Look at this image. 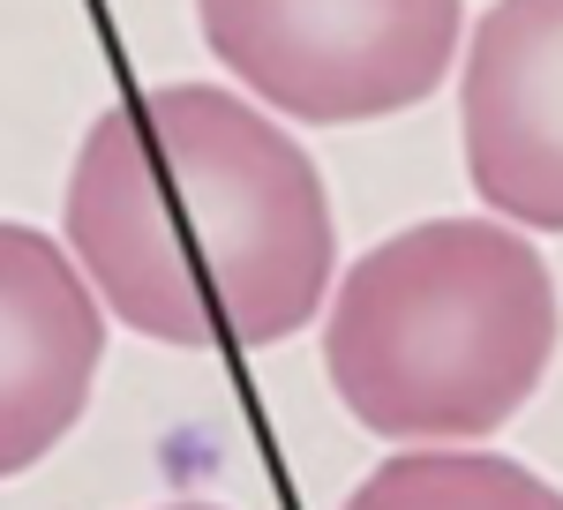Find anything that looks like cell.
<instances>
[{
    "mask_svg": "<svg viewBox=\"0 0 563 510\" xmlns=\"http://www.w3.org/2000/svg\"><path fill=\"white\" fill-rule=\"evenodd\" d=\"M233 84L301 127L421 106L466 38V0H196Z\"/></svg>",
    "mask_w": 563,
    "mask_h": 510,
    "instance_id": "3957f363",
    "label": "cell"
},
{
    "mask_svg": "<svg viewBox=\"0 0 563 510\" xmlns=\"http://www.w3.org/2000/svg\"><path fill=\"white\" fill-rule=\"evenodd\" d=\"M106 361V300L84 263L38 225L0 218V480L45 466L76 421Z\"/></svg>",
    "mask_w": 563,
    "mask_h": 510,
    "instance_id": "5b68a950",
    "label": "cell"
},
{
    "mask_svg": "<svg viewBox=\"0 0 563 510\" xmlns=\"http://www.w3.org/2000/svg\"><path fill=\"white\" fill-rule=\"evenodd\" d=\"M158 510H218V503H158Z\"/></svg>",
    "mask_w": 563,
    "mask_h": 510,
    "instance_id": "52a82bcc",
    "label": "cell"
},
{
    "mask_svg": "<svg viewBox=\"0 0 563 510\" xmlns=\"http://www.w3.org/2000/svg\"><path fill=\"white\" fill-rule=\"evenodd\" d=\"M563 345L556 270L511 218H421L353 263L323 315V376L384 443H488Z\"/></svg>",
    "mask_w": 563,
    "mask_h": 510,
    "instance_id": "7a4b0ae2",
    "label": "cell"
},
{
    "mask_svg": "<svg viewBox=\"0 0 563 510\" xmlns=\"http://www.w3.org/2000/svg\"><path fill=\"white\" fill-rule=\"evenodd\" d=\"M339 510H563V488L474 443H406Z\"/></svg>",
    "mask_w": 563,
    "mask_h": 510,
    "instance_id": "8992f818",
    "label": "cell"
},
{
    "mask_svg": "<svg viewBox=\"0 0 563 510\" xmlns=\"http://www.w3.org/2000/svg\"><path fill=\"white\" fill-rule=\"evenodd\" d=\"M68 255L135 339L263 353L316 323L339 270L323 173L241 90L158 84L90 121Z\"/></svg>",
    "mask_w": 563,
    "mask_h": 510,
    "instance_id": "6da1fadb",
    "label": "cell"
},
{
    "mask_svg": "<svg viewBox=\"0 0 563 510\" xmlns=\"http://www.w3.org/2000/svg\"><path fill=\"white\" fill-rule=\"evenodd\" d=\"M466 180L496 218L563 233V0H496L459 76Z\"/></svg>",
    "mask_w": 563,
    "mask_h": 510,
    "instance_id": "277c9868",
    "label": "cell"
}]
</instances>
